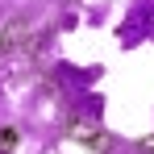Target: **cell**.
<instances>
[{"label": "cell", "mask_w": 154, "mask_h": 154, "mask_svg": "<svg viewBox=\"0 0 154 154\" xmlns=\"http://www.w3.org/2000/svg\"><path fill=\"white\" fill-rule=\"evenodd\" d=\"M25 38H29V21H25V17H13V21L4 25V38H0V50H4V54H13L17 46H21V42H25Z\"/></svg>", "instance_id": "cell-1"}, {"label": "cell", "mask_w": 154, "mask_h": 154, "mask_svg": "<svg viewBox=\"0 0 154 154\" xmlns=\"http://www.w3.org/2000/svg\"><path fill=\"white\" fill-rule=\"evenodd\" d=\"M71 137H79V142H88V137H92V146H96V150H112V137H104L100 129L83 125V121H71Z\"/></svg>", "instance_id": "cell-2"}, {"label": "cell", "mask_w": 154, "mask_h": 154, "mask_svg": "<svg viewBox=\"0 0 154 154\" xmlns=\"http://www.w3.org/2000/svg\"><path fill=\"white\" fill-rule=\"evenodd\" d=\"M17 142H21V133L13 125H0V154H8V150H17Z\"/></svg>", "instance_id": "cell-3"}]
</instances>
